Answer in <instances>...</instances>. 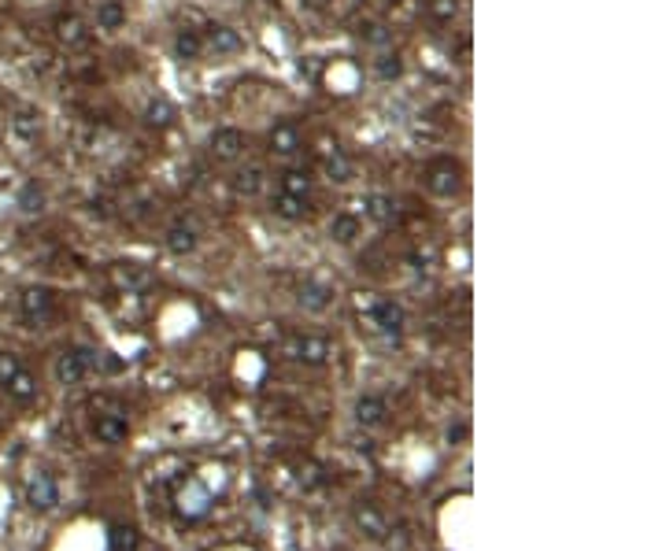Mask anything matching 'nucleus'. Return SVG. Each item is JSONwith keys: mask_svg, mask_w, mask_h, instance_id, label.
I'll return each instance as SVG.
<instances>
[{"mask_svg": "<svg viewBox=\"0 0 666 551\" xmlns=\"http://www.w3.org/2000/svg\"><path fill=\"white\" fill-rule=\"evenodd\" d=\"M422 185L437 200H456L467 185V167L456 155H433L422 167Z\"/></svg>", "mask_w": 666, "mask_h": 551, "instance_id": "obj_1", "label": "nucleus"}, {"mask_svg": "<svg viewBox=\"0 0 666 551\" xmlns=\"http://www.w3.org/2000/svg\"><path fill=\"white\" fill-rule=\"evenodd\" d=\"M93 370H96V352L93 348H82V345L64 348L60 356L52 359V377H56V385H64V389H75V385H82Z\"/></svg>", "mask_w": 666, "mask_h": 551, "instance_id": "obj_2", "label": "nucleus"}, {"mask_svg": "<svg viewBox=\"0 0 666 551\" xmlns=\"http://www.w3.org/2000/svg\"><path fill=\"white\" fill-rule=\"evenodd\" d=\"M89 433L100 440V445H123V440L130 436V418H126L123 407H93Z\"/></svg>", "mask_w": 666, "mask_h": 551, "instance_id": "obj_3", "label": "nucleus"}, {"mask_svg": "<svg viewBox=\"0 0 666 551\" xmlns=\"http://www.w3.org/2000/svg\"><path fill=\"white\" fill-rule=\"evenodd\" d=\"M367 318H370V326L378 329L385 341H397L408 329V311L397 300H370L367 304Z\"/></svg>", "mask_w": 666, "mask_h": 551, "instance_id": "obj_4", "label": "nucleus"}, {"mask_svg": "<svg viewBox=\"0 0 666 551\" xmlns=\"http://www.w3.org/2000/svg\"><path fill=\"white\" fill-rule=\"evenodd\" d=\"M52 37L60 41L67 52H78V48H86L93 41V26L78 12H60V15L52 19Z\"/></svg>", "mask_w": 666, "mask_h": 551, "instance_id": "obj_5", "label": "nucleus"}, {"mask_svg": "<svg viewBox=\"0 0 666 551\" xmlns=\"http://www.w3.org/2000/svg\"><path fill=\"white\" fill-rule=\"evenodd\" d=\"M245 152H248L245 130H237V126H218V130H211V137H207V155H211L215 163H237V159H245Z\"/></svg>", "mask_w": 666, "mask_h": 551, "instance_id": "obj_6", "label": "nucleus"}, {"mask_svg": "<svg viewBox=\"0 0 666 551\" xmlns=\"http://www.w3.org/2000/svg\"><path fill=\"white\" fill-rule=\"evenodd\" d=\"M19 315H23V322H30V326L48 322V318L56 315V293H52L48 286H26V289L19 293Z\"/></svg>", "mask_w": 666, "mask_h": 551, "instance_id": "obj_7", "label": "nucleus"}, {"mask_svg": "<svg viewBox=\"0 0 666 551\" xmlns=\"http://www.w3.org/2000/svg\"><path fill=\"white\" fill-rule=\"evenodd\" d=\"M267 152H270L274 159H293V155H300V152H304V134H300V126H297L293 119L274 123L270 134H267Z\"/></svg>", "mask_w": 666, "mask_h": 551, "instance_id": "obj_8", "label": "nucleus"}, {"mask_svg": "<svg viewBox=\"0 0 666 551\" xmlns=\"http://www.w3.org/2000/svg\"><path fill=\"white\" fill-rule=\"evenodd\" d=\"M45 134V119L37 107H15L12 119H8V137L19 145V148H34Z\"/></svg>", "mask_w": 666, "mask_h": 551, "instance_id": "obj_9", "label": "nucleus"}, {"mask_svg": "<svg viewBox=\"0 0 666 551\" xmlns=\"http://www.w3.org/2000/svg\"><path fill=\"white\" fill-rule=\"evenodd\" d=\"M204 52H211V56H237V52H245V37L227 23H211L204 30Z\"/></svg>", "mask_w": 666, "mask_h": 551, "instance_id": "obj_10", "label": "nucleus"}, {"mask_svg": "<svg viewBox=\"0 0 666 551\" xmlns=\"http://www.w3.org/2000/svg\"><path fill=\"white\" fill-rule=\"evenodd\" d=\"M163 245L171 255H193L200 248V226L193 223V218H175L163 234Z\"/></svg>", "mask_w": 666, "mask_h": 551, "instance_id": "obj_11", "label": "nucleus"}, {"mask_svg": "<svg viewBox=\"0 0 666 551\" xmlns=\"http://www.w3.org/2000/svg\"><path fill=\"white\" fill-rule=\"evenodd\" d=\"M326 237L333 241V245H356L359 237H363V215H356V211H338L326 223Z\"/></svg>", "mask_w": 666, "mask_h": 551, "instance_id": "obj_12", "label": "nucleus"}, {"mask_svg": "<svg viewBox=\"0 0 666 551\" xmlns=\"http://www.w3.org/2000/svg\"><path fill=\"white\" fill-rule=\"evenodd\" d=\"M289 356L297 363H308V366H322L329 359V341L318 337V334H297L289 341Z\"/></svg>", "mask_w": 666, "mask_h": 551, "instance_id": "obj_13", "label": "nucleus"}, {"mask_svg": "<svg viewBox=\"0 0 666 551\" xmlns=\"http://www.w3.org/2000/svg\"><path fill=\"white\" fill-rule=\"evenodd\" d=\"M26 504L34 511H52L56 504H60V485H56L52 474H34L26 481Z\"/></svg>", "mask_w": 666, "mask_h": 551, "instance_id": "obj_14", "label": "nucleus"}, {"mask_svg": "<svg viewBox=\"0 0 666 551\" xmlns=\"http://www.w3.org/2000/svg\"><path fill=\"white\" fill-rule=\"evenodd\" d=\"M297 304H300L304 311H311V315H322V311H329V304H333V286L322 282V278H304L300 289H297Z\"/></svg>", "mask_w": 666, "mask_h": 551, "instance_id": "obj_15", "label": "nucleus"}, {"mask_svg": "<svg viewBox=\"0 0 666 551\" xmlns=\"http://www.w3.org/2000/svg\"><path fill=\"white\" fill-rule=\"evenodd\" d=\"M126 19H130V12L123 0H96L93 5V23L100 34H119L126 26Z\"/></svg>", "mask_w": 666, "mask_h": 551, "instance_id": "obj_16", "label": "nucleus"}, {"mask_svg": "<svg viewBox=\"0 0 666 551\" xmlns=\"http://www.w3.org/2000/svg\"><path fill=\"white\" fill-rule=\"evenodd\" d=\"M322 171H326V178H329L333 185H348V182L356 178V159H352L345 148L333 145V148L326 152V159H322Z\"/></svg>", "mask_w": 666, "mask_h": 551, "instance_id": "obj_17", "label": "nucleus"}, {"mask_svg": "<svg viewBox=\"0 0 666 551\" xmlns=\"http://www.w3.org/2000/svg\"><path fill=\"white\" fill-rule=\"evenodd\" d=\"M141 123H145L148 130L163 134V130H171V126L178 123V107H175L171 100H166V96H156V100H148V104H145Z\"/></svg>", "mask_w": 666, "mask_h": 551, "instance_id": "obj_18", "label": "nucleus"}, {"mask_svg": "<svg viewBox=\"0 0 666 551\" xmlns=\"http://www.w3.org/2000/svg\"><path fill=\"white\" fill-rule=\"evenodd\" d=\"M359 207H363V215L370 218V223H378V226H388V223H397V215H400L397 200L388 196V193H367Z\"/></svg>", "mask_w": 666, "mask_h": 551, "instance_id": "obj_19", "label": "nucleus"}, {"mask_svg": "<svg viewBox=\"0 0 666 551\" xmlns=\"http://www.w3.org/2000/svg\"><path fill=\"white\" fill-rule=\"evenodd\" d=\"M263 189H267V171H263V163H245V167L234 175V193H237V196L256 200Z\"/></svg>", "mask_w": 666, "mask_h": 551, "instance_id": "obj_20", "label": "nucleus"}, {"mask_svg": "<svg viewBox=\"0 0 666 551\" xmlns=\"http://www.w3.org/2000/svg\"><path fill=\"white\" fill-rule=\"evenodd\" d=\"M278 193H289V196L311 200V193H315L311 171H308V167H289V171H282V178H278Z\"/></svg>", "mask_w": 666, "mask_h": 551, "instance_id": "obj_21", "label": "nucleus"}, {"mask_svg": "<svg viewBox=\"0 0 666 551\" xmlns=\"http://www.w3.org/2000/svg\"><path fill=\"white\" fill-rule=\"evenodd\" d=\"M370 71L381 85H393V82L404 78V56L400 52H378V56L370 60Z\"/></svg>", "mask_w": 666, "mask_h": 551, "instance_id": "obj_22", "label": "nucleus"}, {"mask_svg": "<svg viewBox=\"0 0 666 551\" xmlns=\"http://www.w3.org/2000/svg\"><path fill=\"white\" fill-rule=\"evenodd\" d=\"M175 60H182V64H197V60H204V34L200 30H178L175 34Z\"/></svg>", "mask_w": 666, "mask_h": 551, "instance_id": "obj_23", "label": "nucleus"}, {"mask_svg": "<svg viewBox=\"0 0 666 551\" xmlns=\"http://www.w3.org/2000/svg\"><path fill=\"white\" fill-rule=\"evenodd\" d=\"M270 211L278 218H286V223H304V218H308V200L289 196V193H274L270 196Z\"/></svg>", "mask_w": 666, "mask_h": 551, "instance_id": "obj_24", "label": "nucleus"}, {"mask_svg": "<svg viewBox=\"0 0 666 551\" xmlns=\"http://www.w3.org/2000/svg\"><path fill=\"white\" fill-rule=\"evenodd\" d=\"M15 207L23 211V215H41L45 207H48V193H45V185L41 182H26L23 189H19V196H15Z\"/></svg>", "mask_w": 666, "mask_h": 551, "instance_id": "obj_25", "label": "nucleus"}, {"mask_svg": "<svg viewBox=\"0 0 666 551\" xmlns=\"http://www.w3.org/2000/svg\"><path fill=\"white\" fill-rule=\"evenodd\" d=\"M463 0H426V19L437 26H452L459 19Z\"/></svg>", "mask_w": 666, "mask_h": 551, "instance_id": "obj_26", "label": "nucleus"}, {"mask_svg": "<svg viewBox=\"0 0 666 551\" xmlns=\"http://www.w3.org/2000/svg\"><path fill=\"white\" fill-rule=\"evenodd\" d=\"M385 400L381 396H374V393H363L359 400H356V418L363 422V426H381L385 422Z\"/></svg>", "mask_w": 666, "mask_h": 551, "instance_id": "obj_27", "label": "nucleus"}, {"mask_svg": "<svg viewBox=\"0 0 666 551\" xmlns=\"http://www.w3.org/2000/svg\"><path fill=\"white\" fill-rule=\"evenodd\" d=\"M356 37L367 41V45H385L388 41V30L381 23H374V19H359L356 23Z\"/></svg>", "mask_w": 666, "mask_h": 551, "instance_id": "obj_28", "label": "nucleus"}, {"mask_svg": "<svg viewBox=\"0 0 666 551\" xmlns=\"http://www.w3.org/2000/svg\"><path fill=\"white\" fill-rule=\"evenodd\" d=\"M111 274H116V282H119V286H126V289H130V286H141V282H145V278H141V274H137V270H130V266L123 270V263H119L116 270H111Z\"/></svg>", "mask_w": 666, "mask_h": 551, "instance_id": "obj_29", "label": "nucleus"}, {"mask_svg": "<svg viewBox=\"0 0 666 551\" xmlns=\"http://www.w3.org/2000/svg\"><path fill=\"white\" fill-rule=\"evenodd\" d=\"M300 8H308V12H322V8H326V0H300Z\"/></svg>", "mask_w": 666, "mask_h": 551, "instance_id": "obj_30", "label": "nucleus"}, {"mask_svg": "<svg viewBox=\"0 0 666 551\" xmlns=\"http://www.w3.org/2000/svg\"><path fill=\"white\" fill-rule=\"evenodd\" d=\"M388 5H400V0H388Z\"/></svg>", "mask_w": 666, "mask_h": 551, "instance_id": "obj_31", "label": "nucleus"}, {"mask_svg": "<svg viewBox=\"0 0 666 551\" xmlns=\"http://www.w3.org/2000/svg\"><path fill=\"white\" fill-rule=\"evenodd\" d=\"M0 145H5V134H0Z\"/></svg>", "mask_w": 666, "mask_h": 551, "instance_id": "obj_32", "label": "nucleus"}]
</instances>
